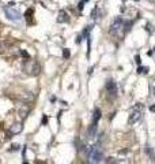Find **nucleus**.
<instances>
[{"label": "nucleus", "mask_w": 155, "mask_h": 164, "mask_svg": "<svg viewBox=\"0 0 155 164\" xmlns=\"http://www.w3.org/2000/svg\"><path fill=\"white\" fill-rule=\"evenodd\" d=\"M140 119H142V105H138V107H135V109L131 112L128 123H129V125H135V123L139 122Z\"/></svg>", "instance_id": "20e7f679"}, {"label": "nucleus", "mask_w": 155, "mask_h": 164, "mask_svg": "<svg viewBox=\"0 0 155 164\" xmlns=\"http://www.w3.org/2000/svg\"><path fill=\"white\" fill-rule=\"evenodd\" d=\"M21 98H22V100H25V101H29V103H30V101H33L34 97L31 96V94H22Z\"/></svg>", "instance_id": "f8f14e48"}, {"label": "nucleus", "mask_w": 155, "mask_h": 164, "mask_svg": "<svg viewBox=\"0 0 155 164\" xmlns=\"http://www.w3.org/2000/svg\"><path fill=\"white\" fill-rule=\"evenodd\" d=\"M105 88H106V90L109 92V94H112V96H116V92H117V86H116V84H114V81L109 79L108 82H106Z\"/></svg>", "instance_id": "423d86ee"}, {"label": "nucleus", "mask_w": 155, "mask_h": 164, "mask_svg": "<svg viewBox=\"0 0 155 164\" xmlns=\"http://www.w3.org/2000/svg\"><path fill=\"white\" fill-rule=\"evenodd\" d=\"M27 63H29V67H27V71L29 74H31V75H35L38 71H40V66H38L34 60H27Z\"/></svg>", "instance_id": "39448f33"}, {"label": "nucleus", "mask_w": 155, "mask_h": 164, "mask_svg": "<svg viewBox=\"0 0 155 164\" xmlns=\"http://www.w3.org/2000/svg\"><path fill=\"white\" fill-rule=\"evenodd\" d=\"M18 149H19V145H18V144H17V145L14 144L12 146H11V151H18Z\"/></svg>", "instance_id": "aec40b11"}, {"label": "nucleus", "mask_w": 155, "mask_h": 164, "mask_svg": "<svg viewBox=\"0 0 155 164\" xmlns=\"http://www.w3.org/2000/svg\"><path fill=\"white\" fill-rule=\"evenodd\" d=\"M152 92H154V94H155V88H152Z\"/></svg>", "instance_id": "393cba45"}, {"label": "nucleus", "mask_w": 155, "mask_h": 164, "mask_svg": "<svg viewBox=\"0 0 155 164\" xmlns=\"http://www.w3.org/2000/svg\"><path fill=\"white\" fill-rule=\"evenodd\" d=\"M27 112H29V107H27V105H25V107H23V109H21V112H19V114H21L22 118H25L26 115H27Z\"/></svg>", "instance_id": "ddd939ff"}, {"label": "nucleus", "mask_w": 155, "mask_h": 164, "mask_svg": "<svg viewBox=\"0 0 155 164\" xmlns=\"http://www.w3.org/2000/svg\"><path fill=\"white\" fill-rule=\"evenodd\" d=\"M4 13H6V17L8 18L10 21H14V22H19L22 19V15L19 13L18 8H14V7H7L4 8Z\"/></svg>", "instance_id": "7ed1b4c3"}, {"label": "nucleus", "mask_w": 155, "mask_h": 164, "mask_svg": "<svg viewBox=\"0 0 155 164\" xmlns=\"http://www.w3.org/2000/svg\"><path fill=\"white\" fill-rule=\"evenodd\" d=\"M147 27H148V30H150V33H154V29H152V25H150V23H147Z\"/></svg>", "instance_id": "4be33fe9"}, {"label": "nucleus", "mask_w": 155, "mask_h": 164, "mask_svg": "<svg viewBox=\"0 0 155 164\" xmlns=\"http://www.w3.org/2000/svg\"><path fill=\"white\" fill-rule=\"evenodd\" d=\"M102 151H101L99 146H91L90 151H88V161L90 163H99L102 161Z\"/></svg>", "instance_id": "f03ea898"}, {"label": "nucleus", "mask_w": 155, "mask_h": 164, "mask_svg": "<svg viewBox=\"0 0 155 164\" xmlns=\"http://www.w3.org/2000/svg\"><path fill=\"white\" fill-rule=\"evenodd\" d=\"M78 8H79V10H83L84 8V3H83V1H80L79 4H78Z\"/></svg>", "instance_id": "412c9836"}, {"label": "nucleus", "mask_w": 155, "mask_h": 164, "mask_svg": "<svg viewBox=\"0 0 155 164\" xmlns=\"http://www.w3.org/2000/svg\"><path fill=\"white\" fill-rule=\"evenodd\" d=\"M146 152H147V153H148V155H150V156H151V159H152V160H154V159H155V156H154V152H152V151H151V149H150V146H147V149H146Z\"/></svg>", "instance_id": "dca6fc26"}, {"label": "nucleus", "mask_w": 155, "mask_h": 164, "mask_svg": "<svg viewBox=\"0 0 155 164\" xmlns=\"http://www.w3.org/2000/svg\"><path fill=\"white\" fill-rule=\"evenodd\" d=\"M110 34L112 36H118V37H121L122 34H124V32H126L125 30V22H124V19L122 18H116L113 22H112V25H110Z\"/></svg>", "instance_id": "f257e3e1"}, {"label": "nucleus", "mask_w": 155, "mask_h": 164, "mask_svg": "<svg viewBox=\"0 0 155 164\" xmlns=\"http://www.w3.org/2000/svg\"><path fill=\"white\" fill-rule=\"evenodd\" d=\"M150 111H151V112H155V105H151V107H150Z\"/></svg>", "instance_id": "b1692460"}, {"label": "nucleus", "mask_w": 155, "mask_h": 164, "mask_svg": "<svg viewBox=\"0 0 155 164\" xmlns=\"http://www.w3.org/2000/svg\"><path fill=\"white\" fill-rule=\"evenodd\" d=\"M68 21H69V18H68L67 13H65L64 10H61L59 13V17H57V22H59V23H64V22H68Z\"/></svg>", "instance_id": "0eeeda50"}, {"label": "nucleus", "mask_w": 155, "mask_h": 164, "mask_svg": "<svg viewBox=\"0 0 155 164\" xmlns=\"http://www.w3.org/2000/svg\"><path fill=\"white\" fill-rule=\"evenodd\" d=\"M135 1H138V0H135Z\"/></svg>", "instance_id": "a878e982"}, {"label": "nucleus", "mask_w": 155, "mask_h": 164, "mask_svg": "<svg viewBox=\"0 0 155 164\" xmlns=\"http://www.w3.org/2000/svg\"><path fill=\"white\" fill-rule=\"evenodd\" d=\"M135 62L140 66V56H139V55H136V56H135Z\"/></svg>", "instance_id": "6ab92c4d"}, {"label": "nucleus", "mask_w": 155, "mask_h": 164, "mask_svg": "<svg viewBox=\"0 0 155 164\" xmlns=\"http://www.w3.org/2000/svg\"><path fill=\"white\" fill-rule=\"evenodd\" d=\"M22 125L21 123H15V125H12L11 126V129H10V131H11V134H18V133H21L22 131Z\"/></svg>", "instance_id": "9d476101"}, {"label": "nucleus", "mask_w": 155, "mask_h": 164, "mask_svg": "<svg viewBox=\"0 0 155 164\" xmlns=\"http://www.w3.org/2000/svg\"><path fill=\"white\" fill-rule=\"evenodd\" d=\"M33 15H34V10H33V8H29L27 11H26V14H25L26 21H27V23H30V25H33V23H34Z\"/></svg>", "instance_id": "6e6552de"}, {"label": "nucleus", "mask_w": 155, "mask_h": 164, "mask_svg": "<svg viewBox=\"0 0 155 164\" xmlns=\"http://www.w3.org/2000/svg\"><path fill=\"white\" fill-rule=\"evenodd\" d=\"M4 49H6V45L3 44V42H0V53H1V52H4Z\"/></svg>", "instance_id": "a211bd4d"}, {"label": "nucleus", "mask_w": 155, "mask_h": 164, "mask_svg": "<svg viewBox=\"0 0 155 164\" xmlns=\"http://www.w3.org/2000/svg\"><path fill=\"white\" fill-rule=\"evenodd\" d=\"M138 72H139V74H142V72H148V67H143V66H139Z\"/></svg>", "instance_id": "2eb2a0df"}, {"label": "nucleus", "mask_w": 155, "mask_h": 164, "mask_svg": "<svg viewBox=\"0 0 155 164\" xmlns=\"http://www.w3.org/2000/svg\"><path fill=\"white\" fill-rule=\"evenodd\" d=\"M21 55H22V56H23V58H25L26 60H27V59H30V55L27 53L26 51H21Z\"/></svg>", "instance_id": "f3484780"}, {"label": "nucleus", "mask_w": 155, "mask_h": 164, "mask_svg": "<svg viewBox=\"0 0 155 164\" xmlns=\"http://www.w3.org/2000/svg\"><path fill=\"white\" fill-rule=\"evenodd\" d=\"M95 133H97V123L92 122L91 126H90V129H88V131H87L88 138H94V137H95Z\"/></svg>", "instance_id": "1a4fd4ad"}, {"label": "nucleus", "mask_w": 155, "mask_h": 164, "mask_svg": "<svg viewBox=\"0 0 155 164\" xmlns=\"http://www.w3.org/2000/svg\"><path fill=\"white\" fill-rule=\"evenodd\" d=\"M69 56H71V52H69V49L64 48V51H63V58H64V59H68Z\"/></svg>", "instance_id": "4468645a"}, {"label": "nucleus", "mask_w": 155, "mask_h": 164, "mask_svg": "<svg viewBox=\"0 0 155 164\" xmlns=\"http://www.w3.org/2000/svg\"><path fill=\"white\" fill-rule=\"evenodd\" d=\"M46 123H48V118L44 116V118H42V125H46Z\"/></svg>", "instance_id": "5701e85b"}, {"label": "nucleus", "mask_w": 155, "mask_h": 164, "mask_svg": "<svg viewBox=\"0 0 155 164\" xmlns=\"http://www.w3.org/2000/svg\"><path fill=\"white\" fill-rule=\"evenodd\" d=\"M101 109L99 108H95L94 109V115H92V122H95V123H98V120L101 119Z\"/></svg>", "instance_id": "9b49d317"}]
</instances>
